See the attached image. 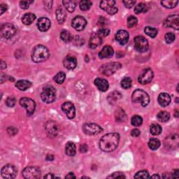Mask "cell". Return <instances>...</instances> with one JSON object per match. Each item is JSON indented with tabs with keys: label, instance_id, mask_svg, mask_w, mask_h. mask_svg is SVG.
Returning <instances> with one entry per match:
<instances>
[{
	"label": "cell",
	"instance_id": "8992f818",
	"mask_svg": "<svg viewBox=\"0 0 179 179\" xmlns=\"http://www.w3.org/2000/svg\"><path fill=\"white\" fill-rule=\"evenodd\" d=\"M134 47L135 49L138 52L140 53H145L148 49V42L146 40V38H144L142 36H136L134 39Z\"/></svg>",
	"mask_w": 179,
	"mask_h": 179
},
{
	"label": "cell",
	"instance_id": "30bf717a",
	"mask_svg": "<svg viewBox=\"0 0 179 179\" xmlns=\"http://www.w3.org/2000/svg\"><path fill=\"white\" fill-rule=\"evenodd\" d=\"M20 104L24 108H25L27 110V114L29 116L32 115L34 113V111L36 109V103L34 100L32 99L27 98V97H22L20 100Z\"/></svg>",
	"mask_w": 179,
	"mask_h": 179
},
{
	"label": "cell",
	"instance_id": "680465c9",
	"mask_svg": "<svg viewBox=\"0 0 179 179\" xmlns=\"http://www.w3.org/2000/svg\"><path fill=\"white\" fill-rule=\"evenodd\" d=\"M178 173H179L178 169H175L174 171H173V172L172 177L173 178H178V176H179Z\"/></svg>",
	"mask_w": 179,
	"mask_h": 179
},
{
	"label": "cell",
	"instance_id": "603a6c76",
	"mask_svg": "<svg viewBox=\"0 0 179 179\" xmlns=\"http://www.w3.org/2000/svg\"><path fill=\"white\" fill-rule=\"evenodd\" d=\"M158 102L160 105L162 106V107H165L169 105L171 103V97L167 93H161L158 97Z\"/></svg>",
	"mask_w": 179,
	"mask_h": 179
},
{
	"label": "cell",
	"instance_id": "6da1fadb",
	"mask_svg": "<svg viewBox=\"0 0 179 179\" xmlns=\"http://www.w3.org/2000/svg\"><path fill=\"white\" fill-rule=\"evenodd\" d=\"M120 141V135L118 133H109L101 137L99 141V148L104 152L109 153L115 150Z\"/></svg>",
	"mask_w": 179,
	"mask_h": 179
},
{
	"label": "cell",
	"instance_id": "d590c367",
	"mask_svg": "<svg viewBox=\"0 0 179 179\" xmlns=\"http://www.w3.org/2000/svg\"><path fill=\"white\" fill-rule=\"evenodd\" d=\"M178 1H173V0H166V1L161 2V4L166 9H173L178 4Z\"/></svg>",
	"mask_w": 179,
	"mask_h": 179
},
{
	"label": "cell",
	"instance_id": "8d00e7d4",
	"mask_svg": "<svg viewBox=\"0 0 179 179\" xmlns=\"http://www.w3.org/2000/svg\"><path fill=\"white\" fill-rule=\"evenodd\" d=\"M144 32H145V33L148 36L151 37V38H155L158 35V30L155 28H153V27H146L145 29H144Z\"/></svg>",
	"mask_w": 179,
	"mask_h": 179
},
{
	"label": "cell",
	"instance_id": "9a60e30c",
	"mask_svg": "<svg viewBox=\"0 0 179 179\" xmlns=\"http://www.w3.org/2000/svg\"><path fill=\"white\" fill-rule=\"evenodd\" d=\"M62 109L69 119H74L76 116V109L71 102L67 101L62 105Z\"/></svg>",
	"mask_w": 179,
	"mask_h": 179
},
{
	"label": "cell",
	"instance_id": "74e56055",
	"mask_svg": "<svg viewBox=\"0 0 179 179\" xmlns=\"http://www.w3.org/2000/svg\"><path fill=\"white\" fill-rule=\"evenodd\" d=\"M66 78V75L64 73L63 71L59 72L58 74H57L54 77V81L56 82L58 84H62L64 83V80H65Z\"/></svg>",
	"mask_w": 179,
	"mask_h": 179
},
{
	"label": "cell",
	"instance_id": "d6986e66",
	"mask_svg": "<svg viewBox=\"0 0 179 179\" xmlns=\"http://www.w3.org/2000/svg\"><path fill=\"white\" fill-rule=\"evenodd\" d=\"M46 131L49 136L54 137L58 134V128L55 122L49 121L46 124Z\"/></svg>",
	"mask_w": 179,
	"mask_h": 179
},
{
	"label": "cell",
	"instance_id": "836d02e7",
	"mask_svg": "<svg viewBox=\"0 0 179 179\" xmlns=\"http://www.w3.org/2000/svg\"><path fill=\"white\" fill-rule=\"evenodd\" d=\"M161 145L160 141L158 139H151L148 142V146L151 150H155L160 148Z\"/></svg>",
	"mask_w": 179,
	"mask_h": 179
},
{
	"label": "cell",
	"instance_id": "ffe728a7",
	"mask_svg": "<svg viewBox=\"0 0 179 179\" xmlns=\"http://www.w3.org/2000/svg\"><path fill=\"white\" fill-rule=\"evenodd\" d=\"M38 29L41 32H46L51 27V21L47 18H41L38 20L36 24Z\"/></svg>",
	"mask_w": 179,
	"mask_h": 179
},
{
	"label": "cell",
	"instance_id": "83f0119b",
	"mask_svg": "<svg viewBox=\"0 0 179 179\" xmlns=\"http://www.w3.org/2000/svg\"><path fill=\"white\" fill-rule=\"evenodd\" d=\"M115 118L117 122H124L127 120V115L123 109H118L115 112Z\"/></svg>",
	"mask_w": 179,
	"mask_h": 179
},
{
	"label": "cell",
	"instance_id": "db71d44e",
	"mask_svg": "<svg viewBox=\"0 0 179 179\" xmlns=\"http://www.w3.org/2000/svg\"><path fill=\"white\" fill-rule=\"evenodd\" d=\"M7 131H8V133L10 134V135H15V134L18 132V130H17L16 128L11 127V128H8Z\"/></svg>",
	"mask_w": 179,
	"mask_h": 179
},
{
	"label": "cell",
	"instance_id": "f5cc1de1",
	"mask_svg": "<svg viewBox=\"0 0 179 179\" xmlns=\"http://www.w3.org/2000/svg\"><path fill=\"white\" fill-rule=\"evenodd\" d=\"M141 131L138 129H134V130L131 131V135L133 137H138L139 136H140Z\"/></svg>",
	"mask_w": 179,
	"mask_h": 179
},
{
	"label": "cell",
	"instance_id": "7dc6e473",
	"mask_svg": "<svg viewBox=\"0 0 179 179\" xmlns=\"http://www.w3.org/2000/svg\"><path fill=\"white\" fill-rule=\"evenodd\" d=\"M176 36L174 34L171 32H169V33H166L165 34V40L166 44H171L172 42L174 41Z\"/></svg>",
	"mask_w": 179,
	"mask_h": 179
},
{
	"label": "cell",
	"instance_id": "ba28073f",
	"mask_svg": "<svg viewBox=\"0 0 179 179\" xmlns=\"http://www.w3.org/2000/svg\"><path fill=\"white\" fill-rule=\"evenodd\" d=\"M22 176L27 179L39 178L41 176V171L36 166H28L22 171Z\"/></svg>",
	"mask_w": 179,
	"mask_h": 179
},
{
	"label": "cell",
	"instance_id": "4dcf8cb0",
	"mask_svg": "<svg viewBox=\"0 0 179 179\" xmlns=\"http://www.w3.org/2000/svg\"><path fill=\"white\" fill-rule=\"evenodd\" d=\"M63 4L65 7V9L68 11L69 13H72L75 11L76 4L74 1H70V0H65L63 2Z\"/></svg>",
	"mask_w": 179,
	"mask_h": 179
},
{
	"label": "cell",
	"instance_id": "f546056e",
	"mask_svg": "<svg viewBox=\"0 0 179 179\" xmlns=\"http://www.w3.org/2000/svg\"><path fill=\"white\" fill-rule=\"evenodd\" d=\"M56 18L59 24H63L66 19V13L62 8H59L56 11Z\"/></svg>",
	"mask_w": 179,
	"mask_h": 179
},
{
	"label": "cell",
	"instance_id": "f1b7e54d",
	"mask_svg": "<svg viewBox=\"0 0 179 179\" xmlns=\"http://www.w3.org/2000/svg\"><path fill=\"white\" fill-rule=\"evenodd\" d=\"M66 154L69 156H74L76 155V148L75 144L72 142H68L66 145Z\"/></svg>",
	"mask_w": 179,
	"mask_h": 179
},
{
	"label": "cell",
	"instance_id": "5b68a950",
	"mask_svg": "<svg viewBox=\"0 0 179 179\" xmlns=\"http://www.w3.org/2000/svg\"><path fill=\"white\" fill-rule=\"evenodd\" d=\"M121 67V64L118 63H112L104 64L101 65L99 71L104 76H111Z\"/></svg>",
	"mask_w": 179,
	"mask_h": 179
},
{
	"label": "cell",
	"instance_id": "e7e4bbea",
	"mask_svg": "<svg viewBox=\"0 0 179 179\" xmlns=\"http://www.w3.org/2000/svg\"><path fill=\"white\" fill-rule=\"evenodd\" d=\"M151 178H160V177L158 175H156L155 174V175H153V176H151Z\"/></svg>",
	"mask_w": 179,
	"mask_h": 179
},
{
	"label": "cell",
	"instance_id": "9c48e42d",
	"mask_svg": "<svg viewBox=\"0 0 179 179\" xmlns=\"http://www.w3.org/2000/svg\"><path fill=\"white\" fill-rule=\"evenodd\" d=\"M16 33V29L11 24H4L1 27V36L6 39L13 37Z\"/></svg>",
	"mask_w": 179,
	"mask_h": 179
},
{
	"label": "cell",
	"instance_id": "94428289",
	"mask_svg": "<svg viewBox=\"0 0 179 179\" xmlns=\"http://www.w3.org/2000/svg\"><path fill=\"white\" fill-rule=\"evenodd\" d=\"M55 178L53 173H48V174L44 176V178Z\"/></svg>",
	"mask_w": 179,
	"mask_h": 179
},
{
	"label": "cell",
	"instance_id": "6125c7cd",
	"mask_svg": "<svg viewBox=\"0 0 179 179\" xmlns=\"http://www.w3.org/2000/svg\"><path fill=\"white\" fill-rule=\"evenodd\" d=\"M46 160L48 161H52L54 160V156L52 155H48V156L46 157Z\"/></svg>",
	"mask_w": 179,
	"mask_h": 179
},
{
	"label": "cell",
	"instance_id": "681fc988",
	"mask_svg": "<svg viewBox=\"0 0 179 179\" xmlns=\"http://www.w3.org/2000/svg\"><path fill=\"white\" fill-rule=\"evenodd\" d=\"M109 178H125V176L122 172H114L111 176H108Z\"/></svg>",
	"mask_w": 179,
	"mask_h": 179
},
{
	"label": "cell",
	"instance_id": "d6a6232c",
	"mask_svg": "<svg viewBox=\"0 0 179 179\" xmlns=\"http://www.w3.org/2000/svg\"><path fill=\"white\" fill-rule=\"evenodd\" d=\"M158 120L162 123L167 122L170 118V114L166 111H160L158 115H157Z\"/></svg>",
	"mask_w": 179,
	"mask_h": 179
},
{
	"label": "cell",
	"instance_id": "1f68e13d",
	"mask_svg": "<svg viewBox=\"0 0 179 179\" xmlns=\"http://www.w3.org/2000/svg\"><path fill=\"white\" fill-rule=\"evenodd\" d=\"M60 38L65 43H69V42L73 40V36H72L71 34L69 31L67 30H63L61 32Z\"/></svg>",
	"mask_w": 179,
	"mask_h": 179
},
{
	"label": "cell",
	"instance_id": "ab89813d",
	"mask_svg": "<svg viewBox=\"0 0 179 179\" xmlns=\"http://www.w3.org/2000/svg\"><path fill=\"white\" fill-rule=\"evenodd\" d=\"M92 3L91 1H88V0H82V1L80 2V9L82 10V11H88L92 6Z\"/></svg>",
	"mask_w": 179,
	"mask_h": 179
},
{
	"label": "cell",
	"instance_id": "3957f363",
	"mask_svg": "<svg viewBox=\"0 0 179 179\" xmlns=\"http://www.w3.org/2000/svg\"><path fill=\"white\" fill-rule=\"evenodd\" d=\"M131 99L134 102L140 103L143 107H146L150 102V97L148 93L140 89L136 90L134 92L131 96Z\"/></svg>",
	"mask_w": 179,
	"mask_h": 179
},
{
	"label": "cell",
	"instance_id": "2e32d148",
	"mask_svg": "<svg viewBox=\"0 0 179 179\" xmlns=\"http://www.w3.org/2000/svg\"><path fill=\"white\" fill-rule=\"evenodd\" d=\"M87 25L86 20L83 16H76L71 22V25L76 31H82L85 29Z\"/></svg>",
	"mask_w": 179,
	"mask_h": 179
},
{
	"label": "cell",
	"instance_id": "d4e9b609",
	"mask_svg": "<svg viewBox=\"0 0 179 179\" xmlns=\"http://www.w3.org/2000/svg\"><path fill=\"white\" fill-rule=\"evenodd\" d=\"M101 38L97 34H94V35L92 36L90 39L89 41V46L90 48L92 49H94L101 45Z\"/></svg>",
	"mask_w": 179,
	"mask_h": 179
},
{
	"label": "cell",
	"instance_id": "ac0fdd59",
	"mask_svg": "<svg viewBox=\"0 0 179 179\" xmlns=\"http://www.w3.org/2000/svg\"><path fill=\"white\" fill-rule=\"evenodd\" d=\"M64 67L69 70L74 69L77 66V59L74 56L67 55L63 60Z\"/></svg>",
	"mask_w": 179,
	"mask_h": 179
},
{
	"label": "cell",
	"instance_id": "be15d7a7",
	"mask_svg": "<svg viewBox=\"0 0 179 179\" xmlns=\"http://www.w3.org/2000/svg\"><path fill=\"white\" fill-rule=\"evenodd\" d=\"M6 68V64L4 63L3 60H2L1 62V69H4Z\"/></svg>",
	"mask_w": 179,
	"mask_h": 179
},
{
	"label": "cell",
	"instance_id": "003e7915",
	"mask_svg": "<svg viewBox=\"0 0 179 179\" xmlns=\"http://www.w3.org/2000/svg\"><path fill=\"white\" fill-rule=\"evenodd\" d=\"M178 98H176V102H177V103L178 102Z\"/></svg>",
	"mask_w": 179,
	"mask_h": 179
},
{
	"label": "cell",
	"instance_id": "484cf974",
	"mask_svg": "<svg viewBox=\"0 0 179 179\" xmlns=\"http://www.w3.org/2000/svg\"><path fill=\"white\" fill-rule=\"evenodd\" d=\"M32 86L31 82H29L27 80H21L17 82L16 84V87L20 90L25 91L26 90L29 89Z\"/></svg>",
	"mask_w": 179,
	"mask_h": 179
},
{
	"label": "cell",
	"instance_id": "e0dca14e",
	"mask_svg": "<svg viewBox=\"0 0 179 179\" xmlns=\"http://www.w3.org/2000/svg\"><path fill=\"white\" fill-rule=\"evenodd\" d=\"M178 141L179 138L178 134H176L173 135H171L165 139V146L168 148H177L178 146Z\"/></svg>",
	"mask_w": 179,
	"mask_h": 179
},
{
	"label": "cell",
	"instance_id": "4fadbf2b",
	"mask_svg": "<svg viewBox=\"0 0 179 179\" xmlns=\"http://www.w3.org/2000/svg\"><path fill=\"white\" fill-rule=\"evenodd\" d=\"M83 131L88 135H97L102 131V128L95 123H86L83 126Z\"/></svg>",
	"mask_w": 179,
	"mask_h": 179
},
{
	"label": "cell",
	"instance_id": "cb8c5ba5",
	"mask_svg": "<svg viewBox=\"0 0 179 179\" xmlns=\"http://www.w3.org/2000/svg\"><path fill=\"white\" fill-rule=\"evenodd\" d=\"M94 84H95V86L97 87V88L99 90L102 91V92L107 91L109 87L108 81L103 78H96L95 81H94Z\"/></svg>",
	"mask_w": 179,
	"mask_h": 179
},
{
	"label": "cell",
	"instance_id": "7bdbcfd3",
	"mask_svg": "<svg viewBox=\"0 0 179 179\" xmlns=\"http://www.w3.org/2000/svg\"><path fill=\"white\" fill-rule=\"evenodd\" d=\"M109 34H110V29L106 28V27H101V28L99 29L97 33V34L100 36L101 38V37L107 36Z\"/></svg>",
	"mask_w": 179,
	"mask_h": 179
},
{
	"label": "cell",
	"instance_id": "f907efd6",
	"mask_svg": "<svg viewBox=\"0 0 179 179\" xmlns=\"http://www.w3.org/2000/svg\"><path fill=\"white\" fill-rule=\"evenodd\" d=\"M33 2V1H21L20 2V6L22 9H27L29 7V4Z\"/></svg>",
	"mask_w": 179,
	"mask_h": 179
},
{
	"label": "cell",
	"instance_id": "52a82bcc",
	"mask_svg": "<svg viewBox=\"0 0 179 179\" xmlns=\"http://www.w3.org/2000/svg\"><path fill=\"white\" fill-rule=\"evenodd\" d=\"M100 8L110 15H114L118 12V7L116 6V1L106 0L100 2Z\"/></svg>",
	"mask_w": 179,
	"mask_h": 179
},
{
	"label": "cell",
	"instance_id": "91938a15",
	"mask_svg": "<svg viewBox=\"0 0 179 179\" xmlns=\"http://www.w3.org/2000/svg\"><path fill=\"white\" fill-rule=\"evenodd\" d=\"M76 178V176H74V173H72V172L69 173V174H68V175H67V176H66V177H65V178Z\"/></svg>",
	"mask_w": 179,
	"mask_h": 179
},
{
	"label": "cell",
	"instance_id": "c3c4849f",
	"mask_svg": "<svg viewBox=\"0 0 179 179\" xmlns=\"http://www.w3.org/2000/svg\"><path fill=\"white\" fill-rule=\"evenodd\" d=\"M16 103V98L13 97H10L7 99L6 101V105L8 106L9 107H13Z\"/></svg>",
	"mask_w": 179,
	"mask_h": 179
},
{
	"label": "cell",
	"instance_id": "f6af8a7d",
	"mask_svg": "<svg viewBox=\"0 0 179 179\" xmlns=\"http://www.w3.org/2000/svg\"><path fill=\"white\" fill-rule=\"evenodd\" d=\"M134 178H150V176H149V173L147 171L142 170L137 172L134 176Z\"/></svg>",
	"mask_w": 179,
	"mask_h": 179
},
{
	"label": "cell",
	"instance_id": "6f0895ef",
	"mask_svg": "<svg viewBox=\"0 0 179 179\" xmlns=\"http://www.w3.org/2000/svg\"><path fill=\"white\" fill-rule=\"evenodd\" d=\"M88 150V147L86 144H82L80 147V151L82 153H85Z\"/></svg>",
	"mask_w": 179,
	"mask_h": 179
},
{
	"label": "cell",
	"instance_id": "44dd1931",
	"mask_svg": "<svg viewBox=\"0 0 179 179\" xmlns=\"http://www.w3.org/2000/svg\"><path fill=\"white\" fill-rule=\"evenodd\" d=\"M129 33L126 30H119L116 35V39L119 44L121 45H125L128 42Z\"/></svg>",
	"mask_w": 179,
	"mask_h": 179
},
{
	"label": "cell",
	"instance_id": "03108f58",
	"mask_svg": "<svg viewBox=\"0 0 179 179\" xmlns=\"http://www.w3.org/2000/svg\"><path fill=\"white\" fill-rule=\"evenodd\" d=\"M82 178H90V177H87V176H83Z\"/></svg>",
	"mask_w": 179,
	"mask_h": 179
},
{
	"label": "cell",
	"instance_id": "5bb4252c",
	"mask_svg": "<svg viewBox=\"0 0 179 179\" xmlns=\"http://www.w3.org/2000/svg\"><path fill=\"white\" fill-rule=\"evenodd\" d=\"M164 25L166 27H171L175 29L179 28V16L178 15H171L164 21Z\"/></svg>",
	"mask_w": 179,
	"mask_h": 179
},
{
	"label": "cell",
	"instance_id": "b9f144b4",
	"mask_svg": "<svg viewBox=\"0 0 179 179\" xmlns=\"http://www.w3.org/2000/svg\"><path fill=\"white\" fill-rule=\"evenodd\" d=\"M121 86L124 89H128L131 86V79L130 77H125L121 81Z\"/></svg>",
	"mask_w": 179,
	"mask_h": 179
},
{
	"label": "cell",
	"instance_id": "ee69618b",
	"mask_svg": "<svg viewBox=\"0 0 179 179\" xmlns=\"http://www.w3.org/2000/svg\"><path fill=\"white\" fill-rule=\"evenodd\" d=\"M121 97V94L120 93H117V92H114V93L110 94L109 97V101L110 102H116V101Z\"/></svg>",
	"mask_w": 179,
	"mask_h": 179
},
{
	"label": "cell",
	"instance_id": "60d3db41",
	"mask_svg": "<svg viewBox=\"0 0 179 179\" xmlns=\"http://www.w3.org/2000/svg\"><path fill=\"white\" fill-rule=\"evenodd\" d=\"M147 11V9H146V4H144L143 3H140L138 5H136L134 8V12H135L136 14H140L141 13H145Z\"/></svg>",
	"mask_w": 179,
	"mask_h": 179
},
{
	"label": "cell",
	"instance_id": "7a4b0ae2",
	"mask_svg": "<svg viewBox=\"0 0 179 179\" xmlns=\"http://www.w3.org/2000/svg\"><path fill=\"white\" fill-rule=\"evenodd\" d=\"M48 49L44 45H37L34 47L32 53V59L34 63H39L46 61L49 58Z\"/></svg>",
	"mask_w": 179,
	"mask_h": 179
},
{
	"label": "cell",
	"instance_id": "7c38bea8",
	"mask_svg": "<svg viewBox=\"0 0 179 179\" xmlns=\"http://www.w3.org/2000/svg\"><path fill=\"white\" fill-rule=\"evenodd\" d=\"M18 173L16 166L13 165H6L2 169V176L4 178H16Z\"/></svg>",
	"mask_w": 179,
	"mask_h": 179
},
{
	"label": "cell",
	"instance_id": "9f6ffc18",
	"mask_svg": "<svg viewBox=\"0 0 179 179\" xmlns=\"http://www.w3.org/2000/svg\"><path fill=\"white\" fill-rule=\"evenodd\" d=\"M80 41L84 42L83 39L81 38L80 36H77L75 38V39H74V43H75V44L76 45V46H82V44L80 43Z\"/></svg>",
	"mask_w": 179,
	"mask_h": 179
},
{
	"label": "cell",
	"instance_id": "e575fe53",
	"mask_svg": "<svg viewBox=\"0 0 179 179\" xmlns=\"http://www.w3.org/2000/svg\"><path fill=\"white\" fill-rule=\"evenodd\" d=\"M162 131V127L158 124H153L150 128V131L153 135H159L161 134Z\"/></svg>",
	"mask_w": 179,
	"mask_h": 179
},
{
	"label": "cell",
	"instance_id": "f35d334b",
	"mask_svg": "<svg viewBox=\"0 0 179 179\" xmlns=\"http://www.w3.org/2000/svg\"><path fill=\"white\" fill-rule=\"evenodd\" d=\"M131 123L133 126L139 127L142 125L143 119L141 116H137V115L134 116L132 118H131Z\"/></svg>",
	"mask_w": 179,
	"mask_h": 179
},
{
	"label": "cell",
	"instance_id": "11a10c76",
	"mask_svg": "<svg viewBox=\"0 0 179 179\" xmlns=\"http://www.w3.org/2000/svg\"><path fill=\"white\" fill-rule=\"evenodd\" d=\"M7 9H8V7H7L6 4H2L0 5V15H2L5 11H6Z\"/></svg>",
	"mask_w": 179,
	"mask_h": 179
},
{
	"label": "cell",
	"instance_id": "4316f807",
	"mask_svg": "<svg viewBox=\"0 0 179 179\" xmlns=\"http://www.w3.org/2000/svg\"><path fill=\"white\" fill-rule=\"evenodd\" d=\"M36 19V16L34 13H28L25 14L23 17L22 18V22H23V24L26 25H31Z\"/></svg>",
	"mask_w": 179,
	"mask_h": 179
},
{
	"label": "cell",
	"instance_id": "277c9868",
	"mask_svg": "<svg viewBox=\"0 0 179 179\" xmlns=\"http://www.w3.org/2000/svg\"><path fill=\"white\" fill-rule=\"evenodd\" d=\"M41 98L44 102L50 104L53 102L56 99V90L52 86L44 87L41 93Z\"/></svg>",
	"mask_w": 179,
	"mask_h": 179
},
{
	"label": "cell",
	"instance_id": "8fae6325",
	"mask_svg": "<svg viewBox=\"0 0 179 179\" xmlns=\"http://www.w3.org/2000/svg\"><path fill=\"white\" fill-rule=\"evenodd\" d=\"M154 76L153 71L150 68H146L143 70L138 78V81L141 84L146 85L151 82Z\"/></svg>",
	"mask_w": 179,
	"mask_h": 179
},
{
	"label": "cell",
	"instance_id": "7402d4cb",
	"mask_svg": "<svg viewBox=\"0 0 179 179\" xmlns=\"http://www.w3.org/2000/svg\"><path fill=\"white\" fill-rule=\"evenodd\" d=\"M114 54L113 48L110 46H105L103 47L101 51L99 53V58L100 59L110 58Z\"/></svg>",
	"mask_w": 179,
	"mask_h": 179
},
{
	"label": "cell",
	"instance_id": "816d5d0a",
	"mask_svg": "<svg viewBox=\"0 0 179 179\" xmlns=\"http://www.w3.org/2000/svg\"><path fill=\"white\" fill-rule=\"evenodd\" d=\"M123 4H125L126 8L131 9L136 4V1H123Z\"/></svg>",
	"mask_w": 179,
	"mask_h": 179
},
{
	"label": "cell",
	"instance_id": "bcb514c9",
	"mask_svg": "<svg viewBox=\"0 0 179 179\" xmlns=\"http://www.w3.org/2000/svg\"><path fill=\"white\" fill-rule=\"evenodd\" d=\"M137 22L138 21L136 18L133 16H131L128 18V27L129 28H131V27L136 26L137 25Z\"/></svg>",
	"mask_w": 179,
	"mask_h": 179
}]
</instances>
